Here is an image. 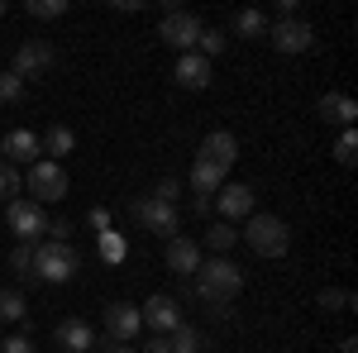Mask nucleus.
<instances>
[{"label":"nucleus","instance_id":"nucleus-1","mask_svg":"<svg viewBox=\"0 0 358 353\" xmlns=\"http://www.w3.org/2000/svg\"><path fill=\"white\" fill-rule=\"evenodd\" d=\"M192 277H196V296L206 301L210 310H224L229 301L244 291V268L229 263V258H201V268Z\"/></svg>","mask_w":358,"mask_h":353},{"label":"nucleus","instance_id":"nucleus-2","mask_svg":"<svg viewBox=\"0 0 358 353\" xmlns=\"http://www.w3.org/2000/svg\"><path fill=\"white\" fill-rule=\"evenodd\" d=\"M258 258H282L287 248H292V229H287V219L282 215H248V224H244V234H239Z\"/></svg>","mask_w":358,"mask_h":353},{"label":"nucleus","instance_id":"nucleus-3","mask_svg":"<svg viewBox=\"0 0 358 353\" xmlns=\"http://www.w3.org/2000/svg\"><path fill=\"white\" fill-rule=\"evenodd\" d=\"M82 272V258H77V248L72 244H34V277L38 282H48V287H62V282H72Z\"/></svg>","mask_w":358,"mask_h":353},{"label":"nucleus","instance_id":"nucleus-4","mask_svg":"<svg viewBox=\"0 0 358 353\" xmlns=\"http://www.w3.org/2000/svg\"><path fill=\"white\" fill-rule=\"evenodd\" d=\"M53 67H57V48L53 43H48V38H24V43L15 48V67H10V72L29 82V77H48Z\"/></svg>","mask_w":358,"mask_h":353},{"label":"nucleus","instance_id":"nucleus-5","mask_svg":"<svg viewBox=\"0 0 358 353\" xmlns=\"http://www.w3.org/2000/svg\"><path fill=\"white\" fill-rule=\"evenodd\" d=\"M129 215H134V224H143L148 234L177 239V206H163V201L143 196V201H129Z\"/></svg>","mask_w":358,"mask_h":353},{"label":"nucleus","instance_id":"nucleus-6","mask_svg":"<svg viewBox=\"0 0 358 353\" xmlns=\"http://www.w3.org/2000/svg\"><path fill=\"white\" fill-rule=\"evenodd\" d=\"M201 20H196L192 10H163V29H158V38H163L167 48H177V53H192L196 38H201Z\"/></svg>","mask_w":358,"mask_h":353},{"label":"nucleus","instance_id":"nucleus-7","mask_svg":"<svg viewBox=\"0 0 358 353\" xmlns=\"http://www.w3.org/2000/svg\"><path fill=\"white\" fill-rule=\"evenodd\" d=\"M268 43H273L277 53H287V57L310 53V48H315V29L306 24L301 15H296V20H277V24H268Z\"/></svg>","mask_w":358,"mask_h":353},{"label":"nucleus","instance_id":"nucleus-8","mask_svg":"<svg viewBox=\"0 0 358 353\" xmlns=\"http://www.w3.org/2000/svg\"><path fill=\"white\" fill-rule=\"evenodd\" d=\"M29 191H34V201H38V206L62 201V196H67V172H62V163L38 158V163L29 167Z\"/></svg>","mask_w":358,"mask_h":353},{"label":"nucleus","instance_id":"nucleus-9","mask_svg":"<svg viewBox=\"0 0 358 353\" xmlns=\"http://www.w3.org/2000/svg\"><path fill=\"white\" fill-rule=\"evenodd\" d=\"M5 219H10V229L20 234V244H34V239L48 229V215H43L38 201H10V206H5Z\"/></svg>","mask_w":358,"mask_h":353},{"label":"nucleus","instance_id":"nucleus-10","mask_svg":"<svg viewBox=\"0 0 358 353\" xmlns=\"http://www.w3.org/2000/svg\"><path fill=\"white\" fill-rule=\"evenodd\" d=\"M138 315H143V325L153 329V334H172V329L182 325V305H177V296H167V291H153V296L138 305Z\"/></svg>","mask_w":358,"mask_h":353},{"label":"nucleus","instance_id":"nucleus-11","mask_svg":"<svg viewBox=\"0 0 358 353\" xmlns=\"http://www.w3.org/2000/svg\"><path fill=\"white\" fill-rule=\"evenodd\" d=\"M210 77H215V67H210V57H201V53H177V62H172V82L182 91H206Z\"/></svg>","mask_w":358,"mask_h":353},{"label":"nucleus","instance_id":"nucleus-12","mask_svg":"<svg viewBox=\"0 0 358 353\" xmlns=\"http://www.w3.org/2000/svg\"><path fill=\"white\" fill-rule=\"evenodd\" d=\"M53 339H57L62 353H96V344H101V339H96V325H91V320H77V315H72V320H57Z\"/></svg>","mask_w":358,"mask_h":353},{"label":"nucleus","instance_id":"nucleus-13","mask_svg":"<svg viewBox=\"0 0 358 353\" xmlns=\"http://www.w3.org/2000/svg\"><path fill=\"white\" fill-rule=\"evenodd\" d=\"M43 158V143H38V134H29V129H10V134L0 138V163L20 167V163H38Z\"/></svg>","mask_w":358,"mask_h":353},{"label":"nucleus","instance_id":"nucleus-14","mask_svg":"<svg viewBox=\"0 0 358 353\" xmlns=\"http://www.w3.org/2000/svg\"><path fill=\"white\" fill-rule=\"evenodd\" d=\"M138 329H143L138 305H129V301H115V305H106V334H110L115 344H129V339H138Z\"/></svg>","mask_w":358,"mask_h":353},{"label":"nucleus","instance_id":"nucleus-15","mask_svg":"<svg viewBox=\"0 0 358 353\" xmlns=\"http://www.w3.org/2000/svg\"><path fill=\"white\" fill-rule=\"evenodd\" d=\"M215 210H220L224 224H234V219H248L253 215V187H244V182H224L220 191H215Z\"/></svg>","mask_w":358,"mask_h":353},{"label":"nucleus","instance_id":"nucleus-16","mask_svg":"<svg viewBox=\"0 0 358 353\" xmlns=\"http://www.w3.org/2000/svg\"><path fill=\"white\" fill-rule=\"evenodd\" d=\"M196 158H206V163H215V167H234V158H239V138L229 134V129H210V134L201 138V153Z\"/></svg>","mask_w":358,"mask_h":353},{"label":"nucleus","instance_id":"nucleus-17","mask_svg":"<svg viewBox=\"0 0 358 353\" xmlns=\"http://www.w3.org/2000/svg\"><path fill=\"white\" fill-rule=\"evenodd\" d=\"M320 115H325V124L354 129V120H358V101H354V96H344V91H325V96H320Z\"/></svg>","mask_w":358,"mask_h":353},{"label":"nucleus","instance_id":"nucleus-18","mask_svg":"<svg viewBox=\"0 0 358 353\" xmlns=\"http://www.w3.org/2000/svg\"><path fill=\"white\" fill-rule=\"evenodd\" d=\"M167 268L177 272V277H192L196 268H201V244H196V239H182V234H177V239H167Z\"/></svg>","mask_w":358,"mask_h":353},{"label":"nucleus","instance_id":"nucleus-19","mask_svg":"<svg viewBox=\"0 0 358 353\" xmlns=\"http://www.w3.org/2000/svg\"><path fill=\"white\" fill-rule=\"evenodd\" d=\"M224 177H229V172L215 167V163H206V158H196V163H192V191H196V196H206V201L224 187Z\"/></svg>","mask_w":358,"mask_h":353},{"label":"nucleus","instance_id":"nucleus-20","mask_svg":"<svg viewBox=\"0 0 358 353\" xmlns=\"http://www.w3.org/2000/svg\"><path fill=\"white\" fill-rule=\"evenodd\" d=\"M38 143H43V153H48V163H62V158H67V153L77 148V134H72L67 124H53V129H48V134L38 138Z\"/></svg>","mask_w":358,"mask_h":353},{"label":"nucleus","instance_id":"nucleus-21","mask_svg":"<svg viewBox=\"0 0 358 353\" xmlns=\"http://www.w3.org/2000/svg\"><path fill=\"white\" fill-rule=\"evenodd\" d=\"M163 339H167V349H172V353H206V334L192 329V325H177L172 334H163Z\"/></svg>","mask_w":358,"mask_h":353},{"label":"nucleus","instance_id":"nucleus-22","mask_svg":"<svg viewBox=\"0 0 358 353\" xmlns=\"http://www.w3.org/2000/svg\"><path fill=\"white\" fill-rule=\"evenodd\" d=\"M234 34H239V38H268V15L253 10V5L239 10V15H234Z\"/></svg>","mask_w":358,"mask_h":353},{"label":"nucleus","instance_id":"nucleus-23","mask_svg":"<svg viewBox=\"0 0 358 353\" xmlns=\"http://www.w3.org/2000/svg\"><path fill=\"white\" fill-rule=\"evenodd\" d=\"M239 244V229H234V224H210V229H206V248H210V258H224V253H229V248Z\"/></svg>","mask_w":358,"mask_h":353},{"label":"nucleus","instance_id":"nucleus-24","mask_svg":"<svg viewBox=\"0 0 358 353\" xmlns=\"http://www.w3.org/2000/svg\"><path fill=\"white\" fill-rule=\"evenodd\" d=\"M320 310H325V315H344V310H354V291H344V287H325V291H320Z\"/></svg>","mask_w":358,"mask_h":353},{"label":"nucleus","instance_id":"nucleus-25","mask_svg":"<svg viewBox=\"0 0 358 353\" xmlns=\"http://www.w3.org/2000/svg\"><path fill=\"white\" fill-rule=\"evenodd\" d=\"M20 191H24V177H20V167L0 163V201L10 206V201H20Z\"/></svg>","mask_w":358,"mask_h":353},{"label":"nucleus","instance_id":"nucleus-26","mask_svg":"<svg viewBox=\"0 0 358 353\" xmlns=\"http://www.w3.org/2000/svg\"><path fill=\"white\" fill-rule=\"evenodd\" d=\"M10 268H15V277H20V282H38V277H34V244H20L15 248V253H10Z\"/></svg>","mask_w":358,"mask_h":353},{"label":"nucleus","instance_id":"nucleus-27","mask_svg":"<svg viewBox=\"0 0 358 353\" xmlns=\"http://www.w3.org/2000/svg\"><path fill=\"white\" fill-rule=\"evenodd\" d=\"M196 43H201V57H220L229 38H224V29H220V24H206V29H201V38H196Z\"/></svg>","mask_w":358,"mask_h":353},{"label":"nucleus","instance_id":"nucleus-28","mask_svg":"<svg viewBox=\"0 0 358 353\" xmlns=\"http://www.w3.org/2000/svg\"><path fill=\"white\" fill-rule=\"evenodd\" d=\"M24 101V77H15L10 67L0 72V106H20Z\"/></svg>","mask_w":358,"mask_h":353},{"label":"nucleus","instance_id":"nucleus-29","mask_svg":"<svg viewBox=\"0 0 358 353\" xmlns=\"http://www.w3.org/2000/svg\"><path fill=\"white\" fill-rule=\"evenodd\" d=\"M24 296H20V291H0V320H5V325H20V320H24Z\"/></svg>","mask_w":358,"mask_h":353},{"label":"nucleus","instance_id":"nucleus-30","mask_svg":"<svg viewBox=\"0 0 358 353\" xmlns=\"http://www.w3.org/2000/svg\"><path fill=\"white\" fill-rule=\"evenodd\" d=\"M24 15H34V20H62L67 0H24Z\"/></svg>","mask_w":358,"mask_h":353},{"label":"nucleus","instance_id":"nucleus-31","mask_svg":"<svg viewBox=\"0 0 358 353\" xmlns=\"http://www.w3.org/2000/svg\"><path fill=\"white\" fill-rule=\"evenodd\" d=\"M354 158H358V134H354V129H344L339 143H334V163H339V167H354Z\"/></svg>","mask_w":358,"mask_h":353},{"label":"nucleus","instance_id":"nucleus-32","mask_svg":"<svg viewBox=\"0 0 358 353\" xmlns=\"http://www.w3.org/2000/svg\"><path fill=\"white\" fill-rule=\"evenodd\" d=\"M177 191H182V182H177V177H163V182L153 187V201H163V206H177Z\"/></svg>","mask_w":358,"mask_h":353},{"label":"nucleus","instance_id":"nucleus-33","mask_svg":"<svg viewBox=\"0 0 358 353\" xmlns=\"http://www.w3.org/2000/svg\"><path fill=\"white\" fill-rule=\"evenodd\" d=\"M0 353H38V349L29 334H10V339H0Z\"/></svg>","mask_w":358,"mask_h":353},{"label":"nucleus","instance_id":"nucleus-34","mask_svg":"<svg viewBox=\"0 0 358 353\" xmlns=\"http://www.w3.org/2000/svg\"><path fill=\"white\" fill-rule=\"evenodd\" d=\"M91 229H96V234H101V239H106V234H110V210H106V206H91Z\"/></svg>","mask_w":358,"mask_h":353},{"label":"nucleus","instance_id":"nucleus-35","mask_svg":"<svg viewBox=\"0 0 358 353\" xmlns=\"http://www.w3.org/2000/svg\"><path fill=\"white\" fill-rule=\"evenodd\" d=\"M138 353H172V349H167L163 334H153V339H143V344H138Z\"/></svg>","mask_w":358,"mask_h":353},{"label":"nucleus","instance_id":"nucleus-36","mask_svg":"<svg viewBox=\"0 0 358 353\" xmlns=\"http://www.w3.org/2000/svg\"><path fill=\"white\" fill-rule=\"evenodd\" d=\"M101 353H138L134 344H110V349H101Z\"/></svg>","mask_w":358,"mask_h":353},{"label":"nucleus","instance_id":"nucleus-37","mask_svg":"<svg viewBox=\"0 0 358 353\" xmlns=\"http://www.w3.org/2000/svg\"><path fill=\"white\" fill-rule=\"evenodd\" d=\"M339 353H358V339H344V344H339Z\"/></svg>","mask_w":358,"mask_h":353},{"label":"nucleus","instance_id":"nucleus-38","mask_svg":"<svg viewBox=\"0 0 358 353\" xmlns=\"http://www.w3.org/2000/svg\"><path fill=\"white\" fill-rule=\"evenodd\" d=\"M0 15H5V0H0Z\"/></svg>","mask_w":358,"mask_h":353}]
</instances>
